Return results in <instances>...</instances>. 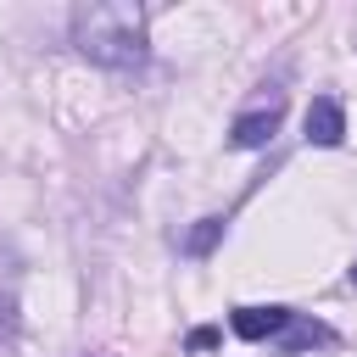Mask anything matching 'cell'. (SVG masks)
Listing matches in <instances>:
<instances>
[{
	"label": "cell",
	"mask_w": 357,
	"mask_h": 357,
	"mask_svg": "<svg viewBox=\"0 0 357 357\" xmlns=\"http://www.w3.org/2000/svg\"><path fill=\"white\" fill-rule=\"evenodd\" d=\"M73 50L95 67L128 73L145 67V6L134 0H89L73 11Z\"/></svg>",
	"instance_id": "cell-1"
},
{
	"label": "cell",
	"mask_w": 357,
	"mask_h": 357,
	"mask_svg": "<svg viewBox=\"0 0 357 357\" xmlns=\"http://www.w3.org/2000/svg\"><path fill=\"white\" fill-rule=\"evenodd\" d=\"M279 123H284V100L273 95L268 106H257V112H240V117L229 123V145H234V151H262V145L279 134Z\"/></svg>",
	"instance_id": "cell-2"
},
{
	"label": "cell",
	"mask_w": 357,
	"mask_h": 357,
	"mask_svg": "<svg viewBox=\"0 0 357 357\" xmlns=\"http://www.w3.org/2000/svg\"><path fill=\"white\" fill-rule=\"evenodd\" d=\"M307 145H324V151L346 145V106L335 95H318L307 106Z\"/></svg>",
	"instance_id": "cell-3"
},
{
	"label": "cell",
	"mask_w": 357,
	"mask_h": 357,
	"mask_svg": "<svg viewBox=\"0 0 357 357\" xmlns=\"http://www.w3.org/2000/svg\"><path fill=\"white\" fill-rule=\"evenodd\" d=\"M290 324V307H234L229 329L240 340H279V329Z\"/></svg>",
	"instance_id": "cell-4"
},
{
	"label": "cell",
	"mask_w": 357,
	"mask_h": 357,
	"mask_svg": "<svg viewBox=\"0 0 357 357\" xmlns=\"http://www.w3.org/2000/svg\"><path fill=\"white\" fill-rule=\"evenodd\" d=\"M329 340H335V329L307 318V312H290V324L279 329V351H312V346H329Z\"/></svg>",
	"instance_id": "cell-5"
},
{
	"label": "cell",
	"mask_w": 357,
	"mask_h": 357,
	"mask_svg": "<svg viewBox=\"0 0 357 357\" xmlns=\"http://www.w3.org/2000/svg\"><path fill=\"white\" fill-rule=\"evenodd\" d=\"M223 229H229V218H201V223L184 234V257H212V245L223 240Z\"/></svg>",
	"instance_id": "cell-6"
},
{
	"label": "cell",
	"mask_w": 357,
	"mask_h": 357,
	"mask_svg": "<svg viewBox=\"0 0 357 357\" xmlns=\"http://www.w3.org/2000/svg\"><path fill=\"white\" fill-rule=\"evenodd\" d=\"M206 346H218V329H195L190 335V351H206Z\"/></svg>",
	"instance_id": "cell-7"
},
{
	"label": "cell",
	"mask_w": 357,
	"mask_h": 357,
	"mask_svg": "<svg viewBox=\"0 0 357 357\" xmlns=\"http://www.w3.org/2000/svg\"><path fill=\"white\" fill-rule=\"evenodd\" d=\"M351 279H357V262H351Z\"/></svg>",
	"instance_id": "cell-8"
}]
</instances>
